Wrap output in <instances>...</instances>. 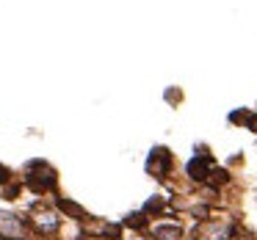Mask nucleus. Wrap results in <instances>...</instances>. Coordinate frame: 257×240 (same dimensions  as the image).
Segmentation results:
<instances>
[{
	"label": "nucleus",
	"instance_id": "f257e3e1",
	"mask_svg": "<svg viewBox=\"0 0 257 240\" xmlns=\"http://www.w3.org/2000/svg\"><path fill=\"white\" fill-rule=\"evenodd\" d=\"M25 182H28V188H34L36 193H45V190L56 188V171H53L47 163L36 160V163H31L28 174H25Z\"/></svg>",
	"mask_w": 257,
	"mask_h": 240
},
{
	"label": "nucleus",
	"instance_id": "f03ea898",
	"mask_svg": "<svg viewBox=\"0 0 257 240\" xmlns=\"http://www.w3.org/2000/svg\"><path fill=\"white\" fill-rule=\"evenodd\" d=\"M232 234V226L221 221H210V223H202L196 229V240H229Z\"/></svg>",
	"mask_w": 257,
	"mask_h": 240
},
{
	"label": "nucleus",
	"instance_id": "7ed1b4c3",
	"mask_svg": "<svg viewBox=\"0 0 257 240\" xmlns=\"http://www.w3.org/2000/svg\"><path fill=\"white\" fill-rule=\"evenodd\" d=\"M169 168H172V155H169V149H163V146L152 149L150 160H147V171L155 174V177H166Z\"/></svg>",
	"mask_w": 257,
	"mask_h": 240
},
{
	"label": "nucleus",
	"instance_id": "20e7f679",
	"mask_svg": "<svg viewBox=\"0 0 257 240\" xmlns=\"http://www.w3.org/2000/svg\"><path fill=\"white\" fill-rule=\"evenodd\" d=\"M188 177L196 179V182H205V179H210V166H207L205 157H194V160L188 163Z\"/></svg>",
	"mask_w": 257,
	"mask_h": 240
},
{
	"label": "nucleus",
	"instance_id": "39448f33",
	"mask_svg": "<svg viewBox=\"0 0 257 240\" xmlns=\"http://www.w3.org/2000/svg\"><path fill=\"white\" fill-rule=\"evenodd\" d=\"M155 237L158 240H180L183 237V229L180 226H166V223H163V226H155Z\"/></svg>",
	"mask_w": 257,
	"mask_h": 240
},
{
	"label": "nucleus",
	"instance_id": "423d86ee",
	"mask_svg": "<svg viewBox=\"0 0 257 240\" xmlns=\"http://www.w3.org/2000/svg\"><path fill=\"white\" fill-rule=\"evenodd\" d=\"M58 207H61L64 212H69V215H75L78 221H83L86 218V210L80 204H75V201H69V199H58Z\"/></svg>",
	"mask_w": 257,
	"mask_h": 240
},
{
	"label": "nucleus",
	"instance_id": "0eeeda50",
	"mask_svg": "<svg viewBox=\"0 0 257 240\" xmlns=\"http://www.w3.org/2000/svg\"><path fill=\"white\" fill-rule=\"evenodd\" d=\"M124 223H127V226H147V215H144V212H133V215H127V221H124Z\"/></svg>",
	"mask_w": 257,
	"mask_h": 240
},
{
	"label": "nucleus",
	"instance_id": "6e6552de",
	"mask_svg": "<svg viewBox=\"0 0 257 240\" xmlns=\"http://www.w3.org/2000/svg\"><path fill=\"white\" fill-rule=\"evenodd\" d=\"M158 210H163V199H150L147 201L144 212H158Z\"/></svg>",
	"mask_w": 257,
	"mask_h": 240
},
{
	"label": "nucleus",
	"instance_id": "1a4fd4ad",
	"mask_svg": "<svg viewBox=\"0 0 257 240\" xmlns=\"http://www.w3.org/2000/svg\"><path fill=\"white\" fill-rule=\"evenodd\" d=\"M213 177H210V182L213 185H218V182H227V171H221V168H216V171H210Z\"/></svg>",
	"mask_w": 257,
	"mask_h": 240
},
{
	"label": "nucleus",
	"instance_id": "9d476101",
	"mask_svg": "<svg viewBox=\"0 0 257 240\" xmlns=\"http://www.w3.org/2000/svg\"><path fill=\"white\" fill-rule=\"evenodd\" d=\"M0 182H9V168L0 166Z\"/></svg>",
	"mask_w": 257,
	"mask_h": 240
}]
</instances>
